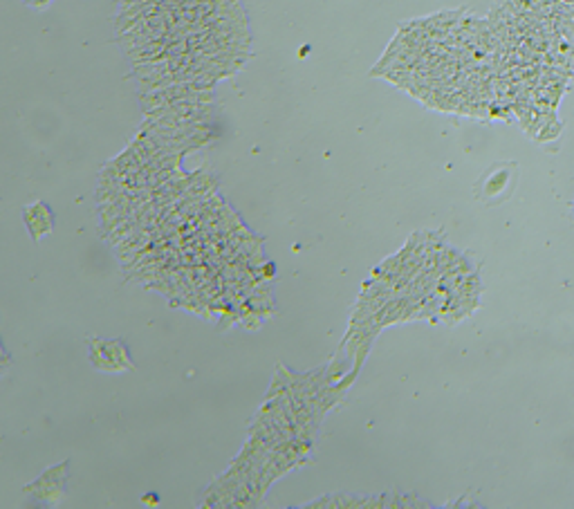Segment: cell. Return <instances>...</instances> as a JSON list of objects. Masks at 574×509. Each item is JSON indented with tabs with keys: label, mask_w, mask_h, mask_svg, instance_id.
<instances>
[{
	"label": "cell",
	"mask_w": 574,
	"mask_h": 509,
	"mask_svg": "<svg viewBox=\"0 0 574 509\" xmlns=\"http://www.w3.org/2000/svg\"><path fill=\"white\" fill-rule=\"evenodd\" d=\"M518 166L514 162H503L492 166L489 171L478 179L476 184V198L485 205H501L512 196L516 186Z\"/></svg>",
	"instance_id": "1"
},
{
	"label": "cell",
	"mask_w": 574,
	"mask_h": 509,
	"mask_svg": "<svg viewBox=\"0 0 574 509\" xmlns=\"http://www.w3.org/2000/svg\"><path fill=\"white\" fill-rule=\"evenodd\" d=\"M66 478H68V462L59 464L57 469H47L34 485L27 487V494H36V498L45 501L47 505H57L66 492Z\"/></svg>",
	"instance_id": "2"
},
{
	"label": "cell",
	"mask_w": 574,
	"mask_h": 509,
	"mask_svg": "<svg viewBox=\"0 0 574 509\" xmlns=\"http://www.w3.org/2000/svg\"><path fill=\"white\" fill-rule=\"evenodd\" d=\"M25 222L29 227L31 238L41 240L52 231V227H54V216H52V211H50L47 205L36 202V205L25 207Z\"/></svg>",
	"instance_id": "3"
},
{
	"label": "cell",
	"mask_w": 574,
	"mask_h": 509,
	"mask_svg": "<svg viewBox=\"0 0 574 509\" xmlns=\"http://www.w3.org/2000/svg\"><path fill=\"white\" fill-rule=\"evenodd\" d=\"M142 503H146V505H157V503H159V496H157V494H146V496H142Z\"/></svg>",
	"instance_id": "4"
}]
</instances>
